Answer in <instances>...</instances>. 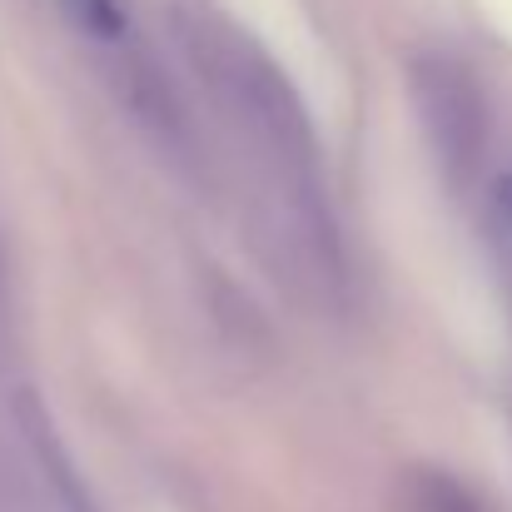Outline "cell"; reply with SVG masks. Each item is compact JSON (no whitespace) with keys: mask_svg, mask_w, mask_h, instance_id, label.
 Listing matches in <instances>:
<instances>
[{"mask_svg":"<svg viewBox=\"0 0 512 512\" xmlns=\"http://www.w3.org/2000/svg\"><path fill=\"white\" fill-rule=\"evenodd\" d=\"M60 5H65L70 25H75L85 40H95V45H105V50L130 45V5H125V0H60Z\"/></svg>","mask_w":512,"mask_h":512,"instance_id":"6da1fadb","label":"cell"}]
</instances>
